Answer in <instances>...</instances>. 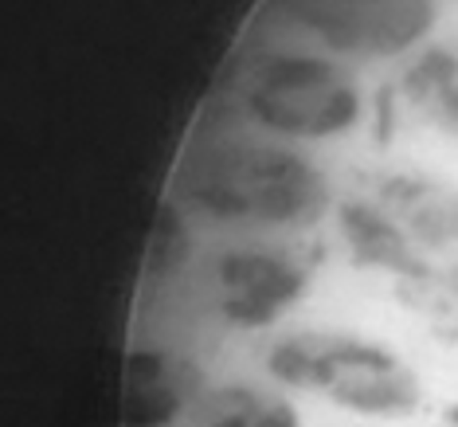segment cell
Returning a JSON list of instances; mask_svg holds the SVG:
<instances>
[{
	"mask_svg": "<svg viewBox=\"0 0 458 427\" xmlns=\"http://www.w3.org/2000/svg\"><path fill=\"white\" fill-rule=\"evenodd\" d=\"M310 389H321L333 404L372 415V420H400L420 404V384L395 353L369 341H314Z\"/></svg>",
	"mask_w": 458,
	"mask_h": 427,
	"instance_id": "3",
	"label": "cell"
},
{
	"mask_svg": "<svg viewBox=\"0 0 458 427\" xmlns=\"http://www.w3.org/2000/svg\"><path fill=\"white\" fill-rule=\"evenodd\" d=\"M454 290H458V275H454Z\"/></svg>",
	"mask_w": 458,
	"mask_h": 427,
	"instance_id": "10",
	"label": "cell"
},
{
	"mask_svg": "<svg viewBox=\"0 0 458 427\" xmlns=\"http://www.w3.org/2000/svg\"><path fill=\"white\" fill-rule=\"evenodd\" d=\"M196 201L216 216H259L283 224L314 212L321 204V181L306 169V161L267 149L208 169Z\"/></svg>",
	"mask_w": 458,
	"mask_h": 427,
	"instance_id": "2",
	"label": "cell"
},
{
	"mask_svg": "<svg viewBox=\"0 0 458 427\" xmlns=\"http://www.w3.org/2000/svg\"><path fill=\"white\" fill-rule=\"evenodd\" d=\"M446 423L458 427V404H451V408H446Z\"/></svg>",
	"mask_w": 458,
	"mask_h": 427,
	"instance_id": "9",
	"label": "cell"
},
{
	"mask_svg": "<svg viewBox=\"0 0 458 427\" xmlns=\"http://www.w3.org/2000/svg\"><path fill=\"white\" fill-rule=\"evenodd\" d=\"M216 290L220 314L239 329L270 326L306 290V275L270 252H232L216 259Z\"/></svg>",
	"mask_w": 458,
	"mask_h": 427,
	"instance_id": "4",
	"label": "cell"
},
{
	"mask_svg": "<svg viewBox=\"0 0 458 427\" xmlns=\"http://www.w3.org/2000/svg\"><path fill=\"white\" fill-rule=\"evenodd\" d=\"M247 107L263 126L290 138H329L357 122L360 95L326 59L278 56L251 82Z\"/></svg>",
	"mask_w": 458,
	"mask_h": 427,
	"instance_id": "1",
	"label": "cell"
},
{
	"mask_svg": "<svg viewBox=\"0 0 458 427\" xmlns=\"http://www.w3.org/2000/svg\"><path fill=\"white\" fill-rule=\"evenodd\" d=\"M208 427H298V412L286 400H255V392H243V400H227Z\"/></svg>",
	"mask_w": 458,
	"mask_h": 427,
	"instance_id": "8",
	"label": "cell"
},
{
	"mask_svg": "<svg viewBox=\"0 0 458 427\" xmlns=\"http://www.w3.org/2000/svg\"><path fill=\"white\" fill-rule=\"evenodd\" d=\"M341 224H345V235H349V247L357 252L360 263H372V267H392V270H411L415 259L403 243V235L384 220V216L369 212L360 204H345L341 212Z\"/></svg>",
	"mask_w": 458,
	"mask_h": 427,
	"instance_id": "7",
	"label": "cell"
},
{
	"mask_svg": "<svg viewBox=\"0 0 458 427\" xmlns=\"http://www.w3.org/2000/svg\"><path fill=\"white\" fill-rule=\"evenodd\" d=\"M310 16L329 44L360 51H395L427 28L423 0H310Z\"/></svg>",
	"mask_w": 458,
	"mask_h": 427,
	"instance_id": "5",
	"label": "cell"
},
{
	"mask_svg": "<svg viewBox=\"0 0 458 427\" xmlns=\"http://www.w3.org/2000/svg\"><path fill=\"white\" fill-rule=\"evenodd\" d=\"M403 90L427 114H435L446 130H458V56H451V51H427L420 64L408 71Z\"/></svg>",
	"mask_w": 458,
	"mask_h": 427,
	"instance_id": "6",
	"label": "cell"
}]
</instances>
